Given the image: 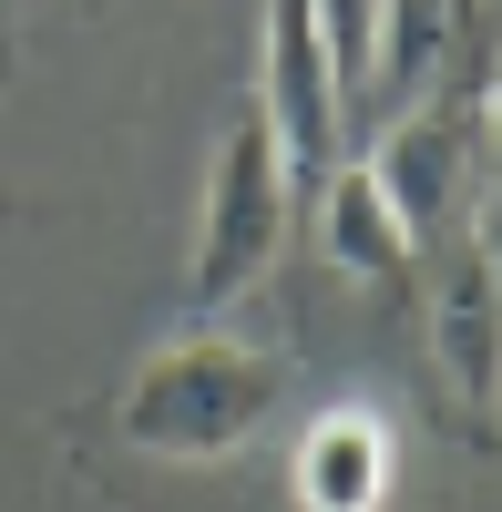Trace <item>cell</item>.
<instances>
[{"label": "cell", "mask_w": 502, "mask_h": 512, "mask_svg": "<svg viewBox=\"0 0 502 512\" xmlns=\"http://www.w3.org/2000/svg\"><path fill=\"white\" fill-rule=\"evenodd\" d=\"M287 410V369L236 328H185L123 379V441L154 461H236Z\"/></svg>", "instance_id": "1"}, {"label": "cell", "mask_w": 502, "mask_h": 512, "mask_svg": "<svg viewBox=\"0 0 502 512\" xmlns=\"http://www.w3.org/2000/svg\"><path fill=\"white\" fill-rule=\"evenodd\" d=\"M287 154L267 134V113L246 103L226 134H216V164H205V216H195V256H185V308L195 318H226L246 287L277 267L287 246Z\"/></svg>", "instance_id": "2"}, {"label": "cell", "mask_w": 502, "mask_h": 512, "mask_svg": "<svg viewBox=\"0 0 502 512\" xmlns=\"http://www.w3.org/2000/svg\"><path fill=\"white\" fill-rule=\"evenodd\" d=\"M257 113L287 154V185H328L349 154V93L328 62L318 0H267V72H257Z\"/></svg>", "instance_id": "3"}, {"label": "cell", "mask_w": 502, "mask_h": 512, "mask_svg": "<svg viewBox=\"0 0 502 512\" xmlns=\"http://www.w3.org/2000/svg\"><path fill=\"white\" fill-rule=\"evenodd\" d=\"M472 113H482V103H462V93H421V103H400V123L380 134V154H369V175H380L390 216L410 226V246L462 236L472 195H482V144H472Z\"/></svg>", "instance_id": "4"}, {"label": "cell", "mask_w": 502, "mask_h": 512, "mask_svg": "<svg viewBox=\"0 0 502 512\" xmlns=\"http://www.w3.org/2000/svg\"><path fill=\"white\" fill-rule=\"evenodd\" d=\"M431 359H441V390L492 431V410H502V277L472 246V226L441 236V256H431Z\"/></svg>", "instance_id": "5"}, {"label": "cell", "mask_w": 502, "mask_h": 512, "mask_svg": "<svg viewBox=\"0 0 502 512\" xmlns=\"http://www.w3.org/2000/svg\"><path fill=\"white\" fill-rule=\"evenodd\" d=\"M400 482V441H390V420L380 410H318L308 431H298V461H287V492H298V512H380Z\"/></svg>", "instance_id": "6"}, {"label": "cell", "mask_w": 502, "mask_h": 512, "mask_svg": "<svg viewBox=\"0 0 502 512\" xmlns=\"http://www.w3.org/2000/svg\"><path fill=\"white\" fill-rule=\"evenodd\" d=\"M318 205H328V256H339L359 287H400L421 267V246H410V226L390 216V195H380L369 164H339V175L318 185Z\"/></svg>", "instance_id": "7"}, {"label": "cell", "mask_w": 502, "mask_h": 512, "mask_svg": "<svg viewBox=\"0 0 502 512\" xmlns=\"http://www.w3.org/2000/svg\"><path fill=\"white\" fill-rule=\"evenodd\" d=\"M318 31H328V62H339L349 123H359V103L380 93V41H390V0H318Z\"/></svg>", "instance_id": "8"}, {"label": "cell", "mask_w": 502, "mask_h": 512, "mask_svg": "<svg viewBox=\"0 0 502 512\" xmlns=\"http://www.w3.org/2000/svg\"><path fill=\"white\" fill-rule=\"evenodd\" d=\"M482 134H492V175H502V52H492V72H482Z\"/></svg>", "instance_id": "9"}, {"label": "cell", "mask_w": 502, "mask_h": 512, "mask_svg": "<svg viewBox=\"0 0 502 512\" xmlns=\"http://www.w3.org/2000/svg\"><path fill=\"white\" fill-rule=\"evenodd\" d=\"M492 441H502V410H492Z\"/></svg>", "instance_id": "10"}]
</instances>
